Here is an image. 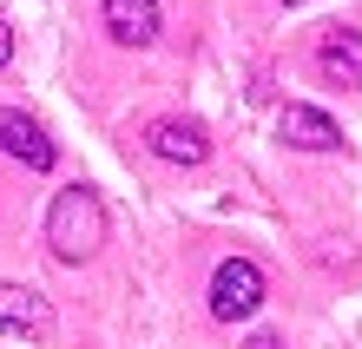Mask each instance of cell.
Listing matches in <instances>:
<instances>
[{
  "label": "cell",
  "mask_w": 362,
  "mask_h": 349,
  "mask_svg": "<svg viewBox=\"0 0 362 349\" xmlns=\"http://www.w3.org/2000/svg\"><path fill=\"white\" fill-rule=\"evenodd\" d=\"M0 330L13 336H47L53 330V303L27 290V283H0Z\"/></svg>",
  "instance_id": "obj_6"
},
{
  "label": "cell",
  "mask_w": 362,
  "mask_h": 349,
  "mask_svg": "<svg viewBox=\"0 0 362 349\" xmlns=\"http://www.w3.org/2000/svg\"><path fill=\"white\" fill-rule=\"evenodd\" d=\"M7 59H13V27L0 20V67H7Z\"/></svg>",
  "instance_id": "obj_9"
},
{
  "label": "cell",
  "mask_w": 362,
  "mask_h": 349,
  "mask_svg": "<svg viewBox=\"0 0 362 349\" xmlns=\"http://www.w3.org/2000/svg\"><path fill=\"white\" fill-rule=\"evenodd\" d=\"M264 303V270L250 264V257H230V264H218V277H211V316L218 323H238Z\"/></svg>",
  "instance_id": "obj_2"
},
{
  "label": "cell",
  "mask_w": 362,
  "mask_h": 349,
  "mask_svg": "<svg viewBox=\"0 0 362 349\" xmlns=\"http://www.w3.org/2000/svg\"><path fill=\"white\" fill-rule=\"evenodd\" d=\"M105 33L119 47H152L158 40V0H105Z\"/></svg>",
  "instance_id": "obj_7"
},
{
  "label": "cell",
  "mask_w": 362,
  "mask_h": 349,
  "mask_svg": "<svg viewBox=\"0 0 362 349\" xmlns=\"http://www.w3.org/2000/svg\"><path fill=\"white\" fill-rule=\"evenodd\" d=\"M244 349H284V343H276V336H270V330H264V336H250V343H244Z\"/></svg>",
  "instance_id": "obj_10"
},
{
  "label": "cell",
  "mask_w": 362,
  "mask_h": 349,
  "mask_svg": "<svg viewBox=\"0 0 362 349\" xmlns=\"http://www.w3.org/2000/svg\"><path fill=\"white\" fill-rule=\"evenodd\" d=\"M284 7H296V0H284Z\"/></svg>",
  "instance_id": "obj_11"
},
{
  "label": "cell",
  "mask_w": 362,
  "mask_h": 349,
  "mask_svg": "<svg viewBox=\"0 0 362 349\" xmlns=\"http://www.w3.org/2000/svg\"><path fill=\"white\" fill-rule=\"evenodd\" d=\"M145 145H152L158 159H172V165H204L211 159V139H204L198 119H152Z\"/></svg>",
  "instance_id": "obj_4"
},
{
  "label": "cell",
  "mask_w": 362,
  "mask_h": 349,
  "mask_svg": "<svg viewBox=\"0 0 362 349\" xmlns=\"http://www.w3.org/2000/svg\"><path fill=\"white\" fill-rule=\"evenodd\" d=\"M47 244H53L59 264H86V257L105 244V205H99V191H86V185L59 191L53 211H47Z\"/></svg>",
  "instance_id": "obj_1"
},
{
  "label": "cell",
  "mask_w": 362,
  "mask_h": 349,
  "mask_svg": "<svg viewBox=\"0 0 362 349\" xmlns=\"http://www.w3.org/2000/svg\"><path fill=\"white\" fill-rule=\"evenodd\" d=\"M0 151H7V159H20V165H33V171L53 165V139L40 132V119L13 113V105H0Z\"/></svg>",
  "instance_id": "obj_5"
},
{
  "label": "cell",
  "mask_w": 362,
  "mask_h": 349,
  "mask_svg": "<svg viewBox=\"0 0 362 349\" xmlns=\"http://www.w3.org/2000/svg\"><path fill=\"white\" fill-rule=\"evenodd\" d=\"M276 132H284L296 151H336L343 132H336L329 113H316V105H284V119H276Z\"/></svg>",
  "instance_id": "obj_8"
},
{
  "label": "cell",
  "mask_w": 362,
  "mask_h": 349,
  "mask_svg": "<svg viewBox=\"0 0 362 349\" xmlns=\"http://www.w3.org/2000/svg\"><path fill=\"white\" fill-rule=\"evenodd\" d=\"M316 73L329 86H362V33L356 27H323L316 33Z\"/></svg>",
  "instance_id": "obj_3"
}]
</instances>
